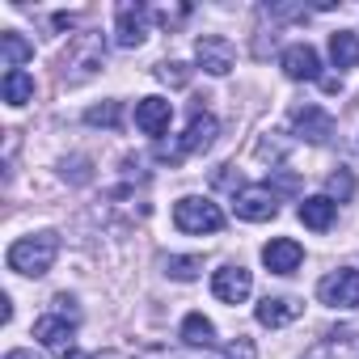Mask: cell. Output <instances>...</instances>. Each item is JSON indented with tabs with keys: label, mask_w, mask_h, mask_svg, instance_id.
Instances as JSON below:
<instances>
[{
	"label": "cell",
	"mask_w": 359,
	"mask_h": 359,
	"mask_svg": "<svg viewBox=\"0 0 359 359\" xmlns=\"http://www.w3.org/2000/svg\"><path fill=\"white\" fill-rule=\"evenodd\" d=\"M64 359H89L85 351H64Z\"/></svg>",
	"instance_id": "cell-34"
},
{
	"label": "cell",
	"mask_w": 359,
	"mask_h": 359,
	"mask_svg": "<svg viewBox=\"0 0 359 359\" xmlns=\"http://www.w3.org/2000/svg\"><path fill=\"white\" fill-rule=\"evenodd\" d=\"M317 296H321V304H330V309H355V304H359V271L342 266V271L325 275V279L317 283Z\"/></svg>",
	"instance_id": "cell-5"
},
{
	"label": "cell",
	"mask_w": 359,
	"mask_h": 359,
	"mask_svg": "<svg viewBox=\"0 0 359 359\" xmlns=\"http://www.w3.org/2000/svg\"><path fill=\"white\" fill-rule=\"evenodd\" d=\"M262 262H266L271 275H292V271L304 262V250H300L292 237H275V241L262 245Z\"/></svg>",
	"instance_id": "cell-11"
},
{
	"label": "cell",
	"mask_w": 359,
	"mask_h": 359,
	"mask_svg": "<svg viewBox=\"0 0 359 359\" xmlns=\"http://www.w3.org/2000/svg\"><path fill=\"white\" fill-rule=\"evenodd\" d=\"M85 123H89V127H118V123H123V106H118V102H102V106H93V110L85 114Z\"/></svg>",
	"instance_id": "cell-21"
},
{
	"label": "cell",
	"mask_w": 359,
	"mask_h": 359,
	"mask_svg": "<svg viewBox=\"0 0 359 359\" xmlns=\"http://www.w3.org/2000/svg\"><path fill=\"white\" fill-rule=\"evenodd\" d=\"M283 72L292 81H321V60H317V51L309 43H292L283 51Z\"/></svg>",
	"instance_id": "cell-12"
},
{
	"label": "cell",
	"mask_w": 359,
	"mask_h": 359,
	"mask_svg": "<svg viewBox=\"0 0 359 359\" xmlns=\"http://www.w3.org/2000/svg\"><path fill=\"white\" fill-rule=\"evenodd\" d=\"M169 118H173V106H169L165 97H144V102H135V127H140L144 135H161V131L169 127Z\"/></svg>",
	"instance_id": "cell-14"
},
{
	"label": "cell",
	"mask_w": 359,
	"mask_h": 359,
	"mask_svg": "<svg viewBox=\"0 0 359 359\" xmlns=\"http://www.w3.org/2000/svg\"><path fill=\"white\" fill-rule=\"evenodd\" d=\"M0 93H5L9 106H26V102L34 97V76L22 72V68H13V72H5V85H0Z\"/></svg>",
	"instance_id": "cell-18"
},
{
	"label": "cell",
	"mask_w": 359,
	"mask_h": 359,
	"mask_svg": "<svg viewBox=\"0 0 359 359\" xmlns=\"http://www.w3.org/2000/svg\"><path fill=\"white\" fill-rule=\"evenodd\" d=\"M334 216H338V203H334V199H325V195H317V199H304V203H300V224H304V229H313V233H325V229L334 224Z\"/></svg>",
	"instance_id": "cell-16"
},
{
	"label": "cell",
	"mask_w": 359,
	"mask_h": 359,
	"mask_svg": "<svg viewBox=\"0 0 359 359\" xmlns=\"http://www.w3.org/2000/svg\"><path fill=\"white\" fill-rule=\"evenodd\" d=\"M72 334H76V321H72V317L47 313V317L34 321V338H39L43 346H51V351H64V346L72 342Z\"/></svg>",
	"instance_id": "cell-13"
},
{
	"label": "cell",
	"mask_w": 359,
	"mask_h": 359,
	"mask_svg": "<svg viewBox=\"0 0 359 359\" xmlns=\"http://www.w3.org/2000/svg\"><path fill=\"white\" fill-rule=\"evenodd\" d=\"M144 30H148V9L135 5V0H123L114 9V43L131 51V47L144 43Z\"/></svg>",
	"instance_id": "cell-8"
},
{
	"label": "cell",
	"mask_w": 359,
	"mask_h": 359,
	"mask_svg": "<svg viewBox=\"0 0 359 359\" xmlns=\"http://www.w3.org/2000/svg\"><path fill=\"white\" fill-rule=\"evenodd\" d=\"M275 187H279V191H296V177H292V173H279Z\"/></svg>",
	"instance_id": "cell-31"
},
{
	"label": "cell",
	"mask_w": 359,
	"mask_h": 359,
	"mask_svg": "<svg viewBox=\"0 0 359 359\" xmlns=\"http://www.w3.org/2000/svg\"><path fill=\"white\" fill-rule=\"evenodd\" d=\"M330 60H334L338 68H355V64H359V34H355V30L330 34Z\"/></svg>",
	"instance_id": "cell-17"
},
{
	"label": "cell",
	"mask_w": 359,
	"mask_h": 359,
	"mask_svg": "<svg viewBox=\"0 0 359 359\" xmlns=\"http://www.w3.org/2000/svg\"><path fill=\"white\" fill-rule=\"evenodd\" d=\"M156 76H161L165 85H177V89L191 85V68H187V64H177V60H173V64H161V68H156Z\"/></svg>",
	"instance_id": "cell-24"
},
{
	"label": "cell",
	"mask_w": 359,
	"mask_h": 359,
	"mask_svg": "<svg viewBox=\"0 0 359 359\" xmlns=\"http://www.w3.org/2000/svg\"><path fill=\"white\" fill-rule=\"evenodd\" d=\"M325 191H330L334 199H351V195H355V177H351V169L330 173V177H325Z\"/></svg>",
	"instance_id": "cell-23"
},
{
	"label": "cell",
	"mask_w": 359,
	"mask_h": 359,
	"mask_svg": "<svg viewBox=\"0 0 359 359\" xmlns=\"http://www.w3.org/2000/svg\"><path fill=\"white\" fill-rule=\"evenodd\" d=\"M304 359H338V351H334V342H321V346H313Z\"/></svg>",
	"instance_id": "cell-29"
},
{
	"label": "cell",
	"mask_w": 359,
	"mask_h": 359,
	"mask_svg": "<svg viewBox=\"0 0 359 359\" xmlns=\"http://www.w3.org/2000/svg\"><path fill=\"white\" fill-rule=\"evenodd\" d=\"M283 152H287V140H258V156L262 161H283Z\"/></svg>",
	"instance_id": "cell-27"
},
{
	"label": "cell",
	"mask_w": 359,
	"mask_h": 359,
	"mask_svg": "<svg viewBox=\"0 0 359 359\" xmlns=\"http://www.w3.org/2000/svg\"><path fill=\"white\" fill-rule=\"evenodd\" d=\"M173 224L182 233H220L224 229V212L212 203V199H199V195H187L173 203Z\"/></svg>",
	"instance_id": "cell-4"
},
{
	"label": "cell",
	"mask_w": 359,
	"mask_h": 359,
	"mask_svg": "<svg viewBox=\"0 0 359 359\" xmlns=\"http://www.w3.org/2000/svg\"><path fill=\"white\" fill-rule=\"evenodd\" d=\"M0 55H5V68L13 72V68H22L26 60H34V47L22 39V34H13V30H5L0 34Z\"/></svg>",
	"instance_id": "cell-19"
},
{
	"label": "cell",
	"mask_w": 359,
	"mask_h": 359,
	"mask_svg": "<svg viewBox=\"0 0 359 359\" xmlns=\"http://www.w3.org/2000/svg\"><path fill=\"white\" fill-rule=\"evenodd\" d=\"M296 317H300V300H292V296H266L258 304V325H266V330H279Z\"/></svg>",
	"instance_id": "cell-15"
},
{
	"label": "cell",
	"mask_w": 359,
	"mask_h": 359,
	"mask_svg": "<svg viewBox=\"0 0 359 359\" xmlns=\"http://www.w3.org/2000/svg\"><path fill=\"white\" fill-rule=\"evenodd\" d=\"M212 292H216V300H224V304H241V300L254 292V275H250L245 266H220V271L212 275Z\"/></svg>",
	"instance_id": "cell-9"
},
{
	"label": "cell",
	"mask_w": 359,
	"mask_h": 359,
	"mask_svg": "<svg viewBox=\"0 0 359 359\" xmlns=\"http://www.w3.org/2000/svg\"><path fill=\"white\" fill-rule=\"evenodd\" d=\"M51 304H55V313H60V317H72V321H81V313H76V304H72V296H55Z\"/></svg>",
	"instance_id": "cell-28"
},
{
	"label": "cell",
	"mask_w": 359,
	"mask_h": 359,
	"mask_svg": "<svg viewBox=\"0 0 359 359\" xmlns=\"http://www.w3.org/2000/svg\"><path fill=\"white\" fill-rule=\"evenodd\" d=\"M102 359H131V355H123V351H106Z\"/></svg>",
	"instance_id": "cell-35"
},
{
	"label": "cell",
	"mask_w": 359,
	"mask_h": 359,
	"mask_svg": "<svg viewBox=\"0 0 359 359\" xmlns=\"http://www.w3.org/2000/svg\"><path fill=\"white\" fill-rule=\"evenodd\" d=\"M216 144V118L195 102L191 106V123H187V135L177 140V144H156V156L161 161H169V165H177L187 152H208Z\"/></svg>",
	"instance_id": "cell-3"
},
{
	"label": "cell",
	"mask_w": 359,
	"mask_h": 359,
	"mask_svg": "<svg viewBox=\"0 0 359 359\" xmlns=\"http://www.w3.org/2000/svg\"><path fill=\"white\" fill-rule=\"evenodd\" d=\"M102 64H106V39L93 34V30L72 34L68 51H64V81H68V85H81V81H89L93 72H102Z\"/></svg>",
	"instance_id": "cell-2"
},
{
	"label": "cell",
	"mask_w": 359,
	"mask_h": 359,
	"mask_svg": "<svg viewBox=\"0 0 359 359\" xmlns=\"http://www.w3.org/2000/svg\"><path fill=\"white\" fill-rule=\"evenodd\" d=\"M51 26H55V30H72V26H76V18H72V13H55V18H51Z\"/></svg>",
	"instance_id": "cell-30"
},
{
	"label": "cell",
	"mask_w": 359,
	"mask_h": 359,
	"mask_svg": "<svg viewBox=\"0 0 359 359\" xmlns=\"http://www.w3.org/2000/svg\"><path fill=\"white\" fill-rule=\"evenodd\" d=\"M55 258H60V237L55 233H34V237H22V241L9 245V271L30 275V279L47 275Z\"/></svg>",
	"instance_id": "cell-1"
},
{
	"label": "cell",
	"mask_w": 359,
	"mask_h": 359,
	"mask_svg": "<svg viewBox=\"0 0 359 359\" xmlns=\"http://www.w3.org/2000/svg\"><path fill=\"white\" fill-rule=\"evenodd\" d=\"M233 212L250 224H262V220H275L279 203H275V191L271 187H245L233 195Z\"/></svg>",
	"instance_id": "cell-7"
},
{
	"label": "cell",
	"mask_w": 359,
	"mask_h": 359,
	"mask_svg": "<svg viewBox=\"0 0 359 359\" xmlns=\"http://www.w3.org/2000/svg\"><path fill=\"white\" fill-rule=\"evenodd\" d=\"M187 18H191V5H177V9H161V13H156V22H161L165 30H177Z\"/></svg>",
	"instance_id": "cell-26"
},
{
	"label": "cell",
	"mask_w": 359,
	"mask_h": 359,
	"mask_svg": "<svg viewBox=\"0 0 359 359\" xmlns=\"http://www.w3.org/2000/svg\"><path fill=\"white\" fill-rule=\"evenodd\" d=\"M321 89H325V93H338V89H342V81H338V76H321Z\"/></svg>",
	"instance_id": "cell-32"
},
{
	"label": "cell",
	"mask_w": 359,
	"mask_h": 359,
	"mask_svg": "<svg viewBox=\"0 0 359 359\" xmlns=\"http://www.w3.org/2000/svg\"><path fill=\"white\" fill-rule=\"evenodd\" d=\"M195 60H199L203 72L224 76V72H233V64H237V47H233L224 34H203V39L195 43Z\"/></svg>",
	"instance_id": "cell-6"
},
{
	"label": "cell",
	"mask_w": 359,
	"mask_h": 359,
	"mask_svg": "<svg viewBox=\"0 0 359 359\" xmlns=\"http://www.w3.org/2000/svg\"><path fill=\"white\" fill-rule=\"evenodd\" d=\"M182 342H191V346H212V342H216V325H212L203 313H187V321H182Z\"/></svg>",
	"instance_id": "cell-20"
},
{
	"label": "cell",
	"mask_w": 359,
	"mask_h": 359,
	"mask_svg": "<svg viewBox=\"0 0 359 359\" xmlns=\"http://www.w3.org/2000/svg\"><path fill=\"white\" fill-rule=\"evenodd\" d=\"M292 123H296L300 140H309V144H330V140H334V118H330L321 106H300V110L292 114Z\"/></svg>",
	"instance_id": "cell-10"
},
{
	"label": "cell",
	"mask_w": 359,
	"mask_h": 359,
	"mask_svg": "<svg viewBox=\"0 0 359 359\" xmlns=\"http://www.w3.org/2000/svg\"><path fill=\"white\" fill-rule=\"evenodd\" d=\"M224 359H258V346H254V338H233L229 342V351H224Z\"/></svg>",
	"instance_id": "cell-25"
},
{
	"label": "cell",
	"mask_w": 359,
	"mask_h": 359,
	"mask_svg": "<svg viewBox=\"0 0 359 359\" xmlns=\"http://www.w3.org/2000/svg\"><path fill=\"white\" fill-rule=\"evenodd\" d=\"M5 359H34V355H30V351H9Z\"/></svg>",
	"instance_id": "cell-33"
},
{
	"label": "cell",
	"mask_w": 359,
	"mask_h": 359,
	"mask_svg": "<svg viewBox=\"0 0 359 359\" xmlns=\"http://www.w3.org/2000/svg\"><path fill=\"white\" fill-rule=\"evenodd\" d=\"M165 271H169L173 279L187 283V279H195V275L203 271V258H195V254H191V258H165Z\"/></svg>",
	"instance_id": "cell-22"
}]
</instances>
